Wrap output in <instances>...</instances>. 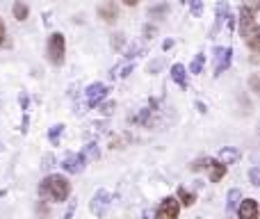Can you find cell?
<instances>
[{"mask_svg": "<svg viewBox=\"0 0 260 219\" xmlns=\"http://www.w3.org/2000/svg\"><path fill=\"white\" fill-rule=\"evenodd\" d=\"M96 108H99L101 114H105V116H108V114H112V112L117 110V105H114V103H99V105H96Z\"/></svg>", "mask_w": 260, "mask_h": 219, "instance_id": "26", "label": "cell"}, {"mask_svg": "<svg viewBox=\"0 0 260 219\" xmlns=\"http://www.w3.org/2000/svg\"><path fill=\"white\" fill-rule=\"evenodd\" d=\"M235 210H238L240 219H258V201L256 199H242Z\"/></svg>", "mask_w": 260, "mask_h": 219, "instance_id": "9", "label": "cell"}, {"mask_svg": "<svg viewBox=\"0 0 260 219\" xmlns=\"http://www.w3.org/2000/svg\"><path fill=\"white\" fill-rule=\"evenodd\" d=\"M62 137H64V123H55L53 128L48 130V139H50V144H53V146H59Z\"/></svg>", "mask_w": 260, "mask_h": 219, "instance_id": "16", "label": "cell"}, {"mask_svg": "<svg viewBox=\"0 0 260 219\" xmlns=\"http://www.w3.org/2000/svg\"><path fill=\"white\" fill-rule=\"evenodd\" d=\"M110 206H112V194H110L108 190H96V194L91 197V201H89V210L101 219V217L108 215Z\"/></svg>", "mask_w": 260, "mask_h": 219, "instance_id": "4", "label": "cell"}, {"mask_svg": "<svg viewBox=\"0 0 260 219\" xmlns=\"http://www.w3.org/2000/svg\"><path fill=\"white\" fill-rule=\"evenodd\" d=\"M178 199H180V206H185V208H189V206H194V201H197V197H194L192 192H187L185 187H178Z\"/></svg>", "mask_w": 260, "mask_h": 219, "instance_id": "18", "label": "cell"}, {"mask_svg": "<svg viewBox=\"0 0 260 219\" xmlns=\"http://www.w3.org/2000/svg\"><path fill=\"white\" fill-rule=\"evenodd\" d=\"M180 3H183V5H185V0H180Z\"/></svg>", "mask_w": 260, "mask_h": 219, "instance_id": "35", "label": "cell"}, {"mask_svg": "<svg viewBox=\"0 0 260 219\" xmlns=\"http://www.w3.org/2000/svg\"><path fill=\"white\" fill-rule=\"evenodd\" d=\"M18 103H21L23 112H27V108H30V99H27V94H25V91H21V96H18Z\"/></svg>", "mask_w": 260, "mask_h": 219, "instance_id": "30", "label": "cell"}, {"mask_svg": "<svg viewBox=\"0 0 260 219\" xmlns=\"http://www.w3.org/2000/svg\"><path fill=\"white\" fill-rule=\"evenodd\" d=\"M0 48H12V39L7 35V25L3 18H0Z\"/></svg>", "mask_w": 260, "mask_h": 219, "instance_id": "22", "label": "cell"}, {"mask_svg": "<svg viewBox=\"0 0 260 219\" xmlns=\"http://www.w3.org/2000/svg\"><path fill=\"white\" fill-rule=\"evenodd\" d=\"M240 201H242V192H240V190H231V192H229V203H226V208H229V210H235Z\"/></svg>", "mask_w": 260, "mask_h": 219, "instance_id": "21", "label": "cell"}, {"mask_svg": "<svg viewBox=\"0 0 260 219\" xmlns=\"http://www.w3.org/2000/svg\"><path fill=\"white\" fill-rule=\"evenodd\" d=\"M46 57L53 67H62L67 59V37L62 32H53L46 41Z\"/></svg>", "mask_w": 260, "mask_h": 219, "instance_id": "3", "label": "cell"}, {"mask_svg": "<svg viewBox=\"0 0 260 219\" xmlns=\"http://www.w3.org/2000/svg\"><path fill=\"white\" fill-rule=\"evenodd\" d=\"M167 14H169V5L167 3H160V5H155V7L148 9V16L151 18H165Z\"/></svg>", "mask_w": 260, "mask_h": 219, "instance_id": "20", "label": "cell"}, {"mask_svg": "<svg viewBox=\"0 0 260 219\" xmlns=\"http://www.w3.org/2000/svg\"><path fill=\"white\" fill-rule=\"evenodd\" d=\"M53 162H55V158L50 155V153H46V155L41 158V169H46V171H48V169H53V167H55Z\"/></svg>", "mask_w": 260, "mask_h": 219, "instance_id": "27", "label": "cell"}, {"mask_svg": "<svg viewBox=\"0 0 260 219\" xmlns=\"http://www.w3.org/2000/svg\"><path fill=\"white\" fill-rule=\"evenodd\" d=\"M142 35H144V39H153V37L157 35V27L155 25H144Z\"/></svg>", "mask_w": 260, "mask_h": 219, "instance_id": "28", "label": "cell"}, {"mask_svg": "<svg viewBox=\"0 0 260 219\" xmlns=\"http://www.w3.org/2000/svg\"><path fill=\"white\" fill-rule=\"evenodd\" d=\"M110 44H112V48H121L123 44H126V35H121V32H117V35H112V41H110Z\"/></svg>", "mask_w": 260, "mask_h": 219, "instance_id": "25", "label": "cell"}, {"mask_svg": "<svg viewBox=\"0 0 260 219\" xmlns=\"http://www.w3.org/2000/svg\"><path fill=\"white\" fill-rule=\"evenodd\" d=\"M231 62H233V48L231 46H219V48H215V73L212 76L219 78L224 71H229L231 69Z\"/></svg>", "mask_w": 260, "mask_h": 219, "instance_id": "5", "label": "cell"}, {"mask_svg": "<svg viewBox=\"0 0 260 219\" xmlns=\"http://www.w3.org/2000/svg\"><path fill=\"white\" fill-rule=\"evenodd\" d=\"M39 197L48 199L53 203H64L71 197V183H69L67 176L50 174L39 183Z\"/></svg>", "mask_w": 260, "mask_h": 219, "instance_id": "2", "label": "cell"}, {"mask_svg": "<svg viewBox=\"0 0 260 219\" xmlns=\"http://www.w3.org/2000/svg\"><path fill=\"white\" fill-rule=\"evenodd\" d=\"M99 16L103 18L105 23H117L119 18V5L114 0H105V3L99 5Z\"/></svg>", "mask_w": 260, "mask_h": 219, "instance_id": "10", "label": "cell"}, {"mask_svg": "<svg viewBox=\"0 0 260 219\" xmlns=\"http://www.w3.org/2000/svg\"><path fill=\"white\" fill-rule=\"evenodd\" d=\"M229 18V3L226 0H219L217 3V18H215V30H219L224 25V21Z\"/></svg>", "mask_w": 260, "mask_h": 219, "instance_id": "14", "label": "cell"}, {"mask_svg": "<svg viewBox=\"0 0 260 219\" xmlns=\"http://www.w3.org/2000/svg\"><path fill=\"white\" fill-rule=\"evenodd\" d=\"M73 212H76V206H69V210H67V215H64L62 219H73Z\"/></svg>", "mask_w": 260, "mask_h": 219, "instance_id": "32", "label": "cell"}, {"mask_svg": "<svg viewBox=\"0 0 260 219\" xmlns=\"http://www.w3.org/2000/svg\"><path fill=\"white\" fill-rule=\"evenodd\" d=\"M12 14H14L16 21H25V18L30 16V7H27L23 0H16V3L12 5Z\"/></svg>", "mask_w": 260, "mask_h": 219, "instance_id": "15", "label": "cell"}, {"mask_svg": "<svg viewBox=\"0 0 260 219\" xmlns=\"http://www.w3.org/2000/svg\"><path fill=\"white\" fill-rule=\"evenodd\" d=\"M249 178H251L253 187H258V185H260V169H258V167H253V169L249 171Z\"/></svg>", "mask_w": 260, "mask_h": 219, "instance_id": "29", "label": "cell"}, {"mask_svg": "<svg viewBox=\"0 0 260 219\" xmlns=\"http://www.w3.org/2000/svg\"><path fill=\"white\" fill-rule=\"evenodd\" d=\"M185 5L189 7V14H192V16L199 18L203 14V3H201V0H185Z\"/></svg>", "mask_w": 260, "mask_h": 219, "instance_id": "24", "label": "cell"}, {"mask_svg": "<svg viewBox=\"0 0 260 219\" xmlns=\"http://www.w3.org/2000/svg\"><path fill=\"white\" fill-rule=\"evenodd\" d=\"M203 67H206V55L197 53L194 55V59H192V64H189V73L199 76V73H203Z\"/></svg>", "mask_w": 260, "mask_h": 219, "instance_id": "17", "label": "cell"}, {"mask_svg": "<svg viewBox=\"0 0 260 219\" xmlns=\"http://www.w3.org/2000/svg\"><path fill=\"white\" fill-rule=\"evenodd\" d=\"M135 69V64L133 62H126V64H121V67H114L112 71H110V76L112 78H126L130 71Z\"/></svg>", "mask_w": 260, "mask_h": 219, "instance_id": "19", "label": "cell"}, {"mask_svg": "<svg viewBox=\"0 0 260 219\" xmlns=\"http://www.w3.org/2000/svg\"><path fill=\"white\" fill-rule=\"evenodd\" d=\"M123 5H128V7H137L139 3H142V0H121Z\"/></svg>", "mask_w": 260, "mask_h": 219, "instance_id": "33", "label": "cell"}, {"mask_svg": "<svg viewBox=\"0 0 260 219\" xmlns=\"http://www.w3.org/2000/svg\"><path fill=\"white\" fill-rule=\"evenodd\" d=\"M171 80L180 87V89H187L189 82H187V71H185L183 64H174L171 67Z\"/></svg>", "mask_w": 260, "mask_h": 219, "instance_id": "11", "label": "cell"}, {"mask_svg": "<svg viewBox=\"0 0 260 219\" xmlns=\"http://www.w3.org/2000/svg\"><path fill=\"white\" fill-rule=\"evenodd\" d=\"M238 23H240V37L247 41L251 53H258L260 50V27H258L256 9L249 7V5H242V7H240Z\"/></svg>", "mask_w": 260, "mask_h": 219, "instance_id": "1", "label": "cell"}, {"mask_svg": "<svg viewBox=\"0 0 260 219\" xmlns=\"http://www.w3.org/2000/svg\"><path fill=\"white\" fill-rule=\"evenodd\" d=\"M110 94V87L103 85V82H91L89 87L85 89V99H87V105L89 108H96L99 103H103Z\"/></svg>", "mask_w": 260, "mask_h": 219, "instance_id": "6", "label": "cell"}, {"mask_svg": "<svg viewBox=\"0 0 260 219\" xmlns=\"http://www.w3.org/2000/svg\"><path fill=\"white\" fill-rule=\"evenodd\" d=\"M85 155L82 153H71V155L64 158L62 162V169L67 171V174H82L85 171Z\"/></svg>", "mask_w": 260, "mask_h": 219, "instance_id": "8", "label": "cell"}, {"mask_svg": "<svg viewBox=\"0 0 260 219\" xmlns=\"http://www.w3.org/2000/svg\"><path fill=\"white\" fill-rule=\"evenodd\" d=\"M174 44H176L174 39H165V41H162V50H165V53H167V50H171V48H174Z\"/></svg>", "mask_w": 260, "mask_h": 219, "instance_id": "31", "label": "cell"}, {"mask_svg": "<svg viewBox=\"0 0 260 219\" xmlns=\"http://www.w3.org/2000/svg\"><path fill=\"white\" fill-rule=\"evenodd\" d=\"M178 212H180V203L176 197H165L157 206V212H155V219H178Z\"/></svg>", "mask_w": 260, "mask_h": 219, "instance_id": "7", "label": "cell"}, {"mask_svg": "<svg viewBox=\"0 0 260 219\" xmlns=\"http://www.w3.org/2000/svg\"><path fill=\"white\" fill-rule=\"evenodd\" d=\"M197 108H199V112H206V110H208V108H206V105H203V103H201V101H199V103H197Z\"/></svg>", "mask_w": 260, "mask_h": 219, "instance_id": "34", "label": "cell"}, {"mask_svg": "<svg viewBox=\"0 0 260 219\" xmlns=\"http://www.w3.org/2000/svg\"><path fill=\"white\" fill-rule=\"evenodd\" d=\"M240 155H242V153L238 151V148H233V146H224L219 151V162H224L226 167L229 165H235V162L240 160Z\"/></svg>", "mask_w": 260, "mask_h": 219, "instance_id": "13", "label": "cell"}, {"mask_svg": "<svg viewBox=\"0 0 260 219\" xmlns=\"http://www.w3.org/2000/svg\"><path fill=\"white\" fill-rule=\"evenodd\" d=\"M208 171H210V180H212V183H219V180L226 176L229 167H226L224 162H219V160H210V165H208Z\"/></svg>", "mask_w": 260, "mask_h": 219, "instance_id": "12", "label": "cell"}, {"mask_svg": "<svg viewBox=\"0 0 260 219\" xmlns=\"http://www.w3.org/2000/svg\"><path fill=\"white\" fill-rule=\"evenodd\" d=\"M82 155H85V160H99V155H101V153H99V146H96L94 142H89V144L85 146V151H82Z\"/></svg>", "mask_w": 260, "mask_h": 219, "instance_id": "23", "label": "cell"}]
</instances>
